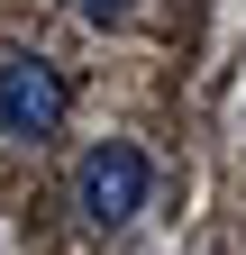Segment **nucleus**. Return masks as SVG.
I'll list each match as a JSON object with an SVG mask.
<instances>
[{"label":"nucleus","mask_w":246,"mask_h":255,"mask_svg":"<svg viewBox=\"0 0 246 255\" xmlns=\"http://www.w3.org/2000/svg\"><path fill=\"white\" fill-rule=\"evenodd\" d=\"M146 191H155V164H146L137 137H101L73 164V210L91 219V228H128V219L146 210Z\"/></svg>","instance_id":"f257e3e1"},{"label":"nucleus","mask_w":246,"mask_h":255,"mask_svg":"<svg viewBox=\"0 0 246 255\" xmlns=\"http://www.w3.org/2000/svg\"><path fill=\"white\" fill-rule=\"evenodd\" d=\"M64 128V73H55L46 55H27L9 46L0 55V137H18V146H37Z\"/></svg>","instance_id":"f03ea898"},{"label":"nucleus","mask_w":246,"mask_h":255,"mask_svg":"<svg viewBox=\"0 0 246 255\" xmlns=\"http://www.w3.org/2000/svg\"><path fill=\"white\" fill-rule=\"evenodd\" d=\"M73 9H82V18H91V27H128V18H137V9H146V0H73Z\"/></svg>","instance_id":"7ed1b4c3"}]
</instances>
